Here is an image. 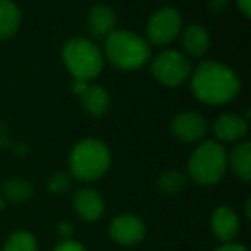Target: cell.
Segmentation results:
<instances>
[{
    "label": "cell",
    "instance_id": "cell-23",
    "mask_svg": "<svg viewBox=\"0 0 251 251\" xmlns=\"http://www.w3.org/2000/svg\"><path fill=\"white\" fill-rule=\"evenodd\" d=\"M57 230H59V234L64 237V239H71V237H73V234H74V227L71 226V224H67V222L59 224Z\"/></svg>",
    "mask_w": 251,
    "mask_h": 251
},
{
    "label": "cell",
    "instance_id": "cell-5",
    "mask_svg": "<svg viewBox=\"0 0 251 251\" xmlns=\"http://www.w3.org/2000/svg\"><path fill=\"white\" fill-rule=\"evenodd\" d=\"M227 169V153L217 141H205L193 151L188 171L193 181L201 186H213L224 177Z\"/></svg>",
    "mask_w": 251,
    "mask_h": 251
},
{
    "label": "cell",
    "instance_id": "cell-7",
    "mask_svg": "<svg viewBox=\"0 0 251 251\" xmlns=\"http://www.w3.org/2000/svg\"><path fill=\"white\" fill-rule=\"evenodd\" d=\"M181 28L182 19L177 9L162 7L148 19L147 38L150 40L151 45H167V43L174 42L177 38V35L181 33Z\"/></svg>",
    "mask_w": 251,
    "mask_h": 251
},
{
    "label": "cell",
    "instance_id": "cell-26",
    "mask_svg": "<svg viewBox=\"0 0 251 251\" xmlns=\"http://www.w3.org/2000/svg\"><path fill=\"white\" fill-rule=\"evenodd\" d=\"M227 2H229V0H210V9H212L213 12H220L227 5Z\"/></svg>",
    "mask_w": 251,
    "mask_h": 251
},
{
    "label": "cell",
    "instance_id": "cell-18",
    "mask_svg": "<svg viewBox=\"0 0 251 251\" xmlns=\"http://www.w3.org/2000/svg\"><path fill=\"white\" fill-rule=\"evenodd\" d=\"M2 196L12 203H25L33 196V186L26 179H9L2 186Z\"/></svg>",
    "mask_w": 251,
    "mask_h": 251
},
{
    "label": "cell",
    "instance_id": "cell-10",
    "mask_svg": "<svg viewBox=\"0 0 251 251\" xmlns=\"http://www.w3.org/2000/svg\"><path fill=\"white\" fill-rule=\"evenodd\" d=\"M73 205L76 208L77 215L86 222H95L98 220L105 212L103 198L98 191L93 188H81L74 193Z\"/></svg>",
    "mask_w": 251,
    "mask_h": 251
},
{
    "label": "cell",
    "instance_id": "cell-13",
    "mask_svg": "<svg viewBox=\"0 0 251 251\" xmlns=\"http://www.w3.org/2000/svg\"><path fill=\"white\" fill-rule=\"evenodd\" d=\"M213 133L220 141L243 140L248 133V121L236 114H224L213 122Z\"/></svg>",
    "mask_w": 251,
    "mask_h": 251
},
{
    "label": "cell",
    "instance_id": "cell-19",
    "mask_svg": "<svg viewBox=\"0 0 251 251\" xmlns=\"http://www.w3.org/2000/svg\"><path fill=\"white\" fill-rule=\"evenodd\" d=\"M4 251H38V243L28 230H16L7 237Z\"/></svg>",
    "mask_w": 251,
    "mask_h": 251
},
{
    "label": "cell",
    "instance_id": "cell-11",
    "mask_svg": "<svg viewBox=\"0 0 251 251\" xmlns=\"http://www.w3.org/2000/svg\"><path fill=\"white\" fill-rule=\"evenodd\" d=\"M210 226H212V232L215 234V237L224 244L232 243V239H236L239 234V219L236 212L229 206L215 208V212L212 213Z\"/></svg>",
    "mask_w": 251,
    "mask_h": 251
},
{
    "label": "cell",
    "instance_id": "cell-6",
    "mask_svg": "<svg viewBox=\"0 0 251 251\" xmlns=\"http://www.w3.org/2000/svg\"><path fill=\"white\" fill-rule=\"evenodd\" d=\"M150 71L158 83L165 86H179L191 76V64L182 53L165 50L151 60Z\"/></svg>",
    "mask_w": 251,
    "mask_h": 251
},
{
    "label": "cell",
    "instance_id": "cell-16",
    "mask_svg": "<svg viewBox=\"0 0 251 251\" xmlns=\"http://www.w3.org/2000/svg\"><path fill=\"white\" fill-rule=\"evenodd\" d=\"M21 25V11L12 0H0V40L14 36Z\"/></svg>",
    "mask_w": 251,
    "mask_h": 251
},
{
    "label": "cell",
    "instance_id": "cell-22",
    "mask_svg": "<svg viewBox=\"0 0 251 251\" xmlns=\"http://www.w3.org/2000/svg\"><path fill=\"white\" fill-rule=\"evenodd\" d=\"M53 251H88V250L81 243H77V241L64 239L62 243H59L53 248Z\"/></svg>",
    "mask_w": 251,
    "mask_h": 251
},
{
    "label": "cell",
    "instance_id": "cell-24",
    "mask_svg": "<svg viewBox=\"0 0 251 251\" xmlns=\"http://www.w3.org/2000/svg\"><path fill=\"white\" fill-rule=\"evenodd\" d=\"M215 251H248L243 244H234V243H227L222 244L220 248H217Z\"/></svg>",
    "mask_w": 251,
    "mask_h": 251
},
{
    "label": "cell",
    "instance_id": "cell-2",
    "mask_svg": "<svg viewBox=\"0 0 251 251\" xmlns=\"http://www.w3.org/2000/svg\"><path fill=\"white\" fill-rule=\"evenodd\" d=\"M105 55L119 69L134 71L150 60V45L133 31H112L105 38Z\"/></svg>",
    "mask_w": 251,
    "mask_h": 251
},
{
    "label": "cell",
    "instance_id": "cell-20",
    "mask_svg": "<svg viewBox=\"0 0 251 251\" xmlns=\"http://www.w3.org/2000/svg\"><path fill=\"white\" fill-rule=\"evenodd\" d=\"M158 189L164 195H176L179 193L186 184V177L179 171H167L158 177Z\"/></svg>",
    "mask_w": 251,
    "mask_h": 251
},
{
    "label": "cell",
    "instance_id": "cell-1",
    "mask_svg": "<svg viewBox=\"0 0 251 251\" xmlns=\"http://www.w3.org/2000/svg\"><path fill=\"white\" fill-rule=\"evenodd\" d=\"M239 90V76L222 62H215V60L203 62L191 74V91L203 103H227L236 98Z\"/></svg>",
    "mask_w": 251,
    "mask_h": 251
},
{
    "label": "cell",
    "instance_id": "cell-21",
    "mask_svg": "<svg viewBox=\"0 0 251 251\" xmlns=\"http://www.w3.org/2000/svg\"><path fill=\"white\" fill-rule=\"evenodd\" d=\"M71 186V176L66 174V172H55L52 177L49 179V189L55 195H60V193L67 191Z\"/></svg>",
    "mask_w": 251,
    "mask_h": 251
},
{
    "label": "cell",
    "instance_id": "cell-4",
    "mask_svg": "<svg viewBox=\"0 0 251 251\" xmlns=\"http://www.w3.org/2000/svg\"><path fill=\"white\" fill-rule=\"evenodd\" d=\"M62 60L74 79H95L103 69V57L93 42L86 38H73L64 45Z\"/></svg>",
    "mask_w": 251,
    "mask_h": 251
},
{
    "label": "cell",
    "instance_id": "cell-25",
    "mask_svg": "<svg viewBox=\"0 0 251 251\" xmlns=\"http://www.w3.org/2000/svg\"><path fill=\"white\" fill-rule=\"evenodd\" d=\"M237 5H239L241 12H243L246 18L251 16V0H237Z\"/></svg>",
    "mask_w": 251,
    "mask_h": 251
},
{
    "label": "cell",
    "instance_id": "cell-9",
    "mask_svg": "<svg viewBox=\"0 0 251 251\" xmlns=\"http://www.w3.org/2000/svg\"><path fill=\"white\" fill-rule=\"evenodd\" d=\"M171 129L179 141L195 143L206 134V121L196 112H181L172 119Z\"/></svg>",
    "mask_w": 251,
    "mask_h": 251
},
{
    "label": "cell",
    "instance_id": "cell-14",
    "mask_svg": "<svg viewBox=\"0 0 251 251\" xmlns=\"http://www.w3.org/2000/svg\"><path fill=\"white\" fill-rule=\"evenodd\" d=\"M115 25H117V18L108 5H95L88 14V28L91 35L97 38H107L112 31H115Z\"/></svg>",
    "mask_w": 251,
    "mask_h": 251
},
{
    "label": "cell",
    "instance_id": "cell-15",
    "mask_svg": "<svg viewBox=\"0 0 251 251\" xmlns=\"http://www.w3.org/2000/svg\"><path fill=\"white\" fill-rule=\"evenodd\" d=\"M182 45H184L186 52L193 57H201L210 47V35L203 26L191 25L184 29L182 35Z\"/></svg>",
    "mask_w": 251,
    "mask_h": 251
},
{
    "label": "cell",
    "instance_id": "cell-12",
    "mask_svg": "<svg viewBox=\"0 0 251 251\" xmlns=\"http://www.w3.org/2000/svg\"><path fill=\"white\" fill-rule=\"evenodd\" d=\"M77 98L81 100L84 112L90 114L91 117H101L107 114L108 107H110V97L108 91L100 84H90L86 83L84 90L77 95Z\"/></svg>",
    "mask_w": 251,
    "mask_h": 251
},
{
    "label": "cell",
    "instance_id": "cell-3",
    "mask_svg": "<svg viewBox=\"0 0 251 251\" xmlns=\"http://www.w3.org/2000/svg\"><path fill=\"white\" fill-rule=\"evenodd\" d=\"M110 150L100 140L88 138L73 148L69 155L71 176L79 181H97L110 167Z\"/></svg>",
    "mask_w": 251,
    "mask_h": 251
},
{
    "label": "cell",
    "instance_id": "cell-8",
    "mask_svg": "<svg viewBox=\"0 0 251 251\" xmlns=\"http://www.w3.org/2000/svg\"><path fill=\"white\" fill-rule=\"evenodd\" d=\"M108 234L121 246H134L145 239L147 227L140 217L131 215V213H122L110 222Z\"/></svg>",
    "mask_w": 251,
    "mask_h": 251
},
{
    "label": "cell",
    "instance_id": "cell-17",
    "mask_svg": "<svg viewBox=\"0 0 251 251\" xmlns=\"http://www.w3.org/2000/svg\"><path fill=\"white\" fill-rule=\"evenodd\" d=\"M229 164L232 172L241 179V181L248 182L251 179V145L241 143L232 150L229 157Z\"/></svg>",
    "mask_w": 251,
    "mask_h": 251
}]
</instances>
